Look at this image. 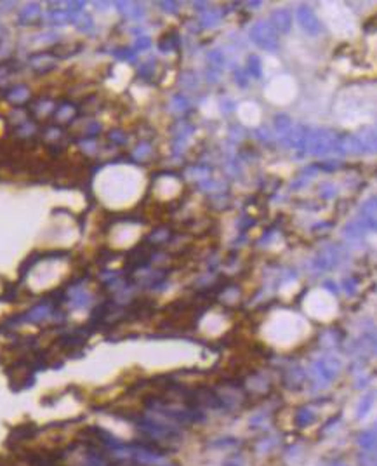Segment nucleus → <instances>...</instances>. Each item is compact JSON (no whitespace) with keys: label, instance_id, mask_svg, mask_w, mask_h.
Instances as JSON below:
<instances>
[{"label":"nucleus","instance_id":"obj_2","mask_svg":"<svg viewBox=\"0 0 377 466\" xmlns=\"http://www.w3.org/2000/svg\"><path fill=\"white\" fill-rule=\"evenodd\" d=\"M251 40L257 47L264 51H277L278 49V35L277 30L271 26L268 21H259L251 28Z\"/></svg>","mask_w":377,"mask_h":466},{"label":"nucleus","instance_id":"obj_3","mask_svg":"<svg viewBox=\"0 0 377 466\" xmlns=\"http://www.w3.org/2000/svg\"><path fill=\"white\" fill-rule=\"evenodd\" d=\"M296 17H297V23L306 33H309L311 37H317V35L322 33L323 26L320 23V19L317 17V14L313 12V9H309L308 6H301L297 7L296 11Z\"/></svg>","mask_w":377,"mask_h":466},{"label":"nucleus","instance_id":"obj_9","mask_svg":"<svg viewBox=\"0 0 377 466\" xmlns=\"http://www.w3.org/2000/svg\"><path fill=\"white\" fill-rule=\"evenodd\" d=\"M38 16H40V7H38L37 4H30V6L23 7V11H21V14H19V19L23 21V23H32V21L37 19Z\"/></svg>","mask_w":377,"mask_h":466},{"label":"nucleus","instance_id":"obj_6","mask_svg":"<svg viewBox=\"0 0 377 466\" xmlns=\"http://www.w3.org/2000/svg\"><path fill=\"white\" fill-rule=\"evenodd\" d=\"M271 26L282 33H287L292 26V14L287 9H280L271 14Z\"/></svg>","mask_w":377,"mask_h":466},{"label":"nucleus","instance_id":"obj_8","mask_svg":"<svg viewBox=\"0 0 377 466\" xmlns=\"http://www.w3.org/2000/svg\"><path fill=\"white\" fill-rule=\"evenodd\" d=\"M337 249L334 245H328L322 250V252L318 254V258L315 259V265H318V268L322 270V268H327V266H332L334 263L337 261Z\"/></svg>","mask_w":377,"mask_h":466},{"label":"nucleus","instance_id":"obj_12","mask_svg":"<svg viewBox=\"0 0 377 466\" xmlns=\"http://www.w3.org/2000/svg\"><path fill=\"white\" fill-rule=\"evenodd\" d=\"M249 72H251L256 78H261L262 72H261V63H259V58H257V56H251V58H249Z\"/></svg>","mask_w":377,"mask_h":466},{"label":"nucleus","instance_id":"obj_13","mask_svg":"<svg viewBox=\"0 0 377 466\" xmlns=\"http://www.w3.org/2000/svg\"><path fill=\"white\" fill-rule=\"evenodd\" d=\"M150 46H151L150 37H139L138 40H136V51H144V49H148Z\"/></svg>","mask_w":377,"mask_h":466},{"label":"nucleus","instance_id":"obj_5","mask_svg":"<svg viewBox=\"0 0 377 466\" xmlns=\"http://www.w3.org/2000/svg\"><path fill=\"white\" fill-rule=\"evenodd\" d=\"M52 315V306L49 303H42V305H37L33 306L30 311H26V313L21 316V320H25V322H32V324H40L43 320H47L49 316Z\"/></svg>","mask_w":377,"mask_h":466},{"label":"nucleus","instance_id":"obj_10","mask_svg":"<svg viewBox=\"0 0 377 466\" xmlns=\"http://www.w3.org/2000/svg\"><path fill=\"white\" fill-rule=\"evenodd\" d=\"M365 231H367V228L363 226V223L360 219H357V221L349 223V225L346 226V235L351 237V239H358V237H362Z\"/></svg>","mask_w":377,"mask_h":466},{"label":"nucleus","instance_id":"obj_15","mask_svg":"<svg viewBox=\"0 0 377 466\" xmlns=\"http://www.w3.org/2000/svg\"><path fill=\"white\" fill-rule=\"evenodd\" d=\"M162 6H164V9H165V11H172V12H174V11H176V4H170V2H164V4H162Z\"/></svg>","mask_w":377,"mask_h":466},{"label":"nucleus","instance_id":"obj_1","mask_svg":"<svg viewBox=\"0 0 377 466\" xmlns=\"http://www.w3.org/2000/svg\"><path fill=\"white\" fill-rule=\"evenodd\" d=\"M337 138H339V133H334V131L308 129L304 143H302V150L311 155H325V153L336 152Z\"/></svg>","mask_w":377,"mask_h":466},{"label":"nucleus","instance_id":"obj_4","mask_svg":"<svg viewBox=\"0 0 377 466\" xmlns=\"http://www.w3.org/2000/svg\"><path fill=\"white\" fill-rule=\"evenodd\" d=\"M360 221L367 230L377 231V197L369 199L360 209Z\"/></svg>","mask_w":377,"mask_h":466},{"label":"nucleus","instance_id":"obj_14","mask_svg":"<svg viewBox=\"0 0 377 466\" xmlns=\"http://www.w3.org/2000/svg\"><path fill=\"white\" fill-rule=\"evenodd\" d=\"M89 28H93V19H91L89 16H85L84 23H78V30H80V32H87Z\"/></svg>","mask_w":377,"mask_h":466},{"label":"nucleus","instance_id":"obj_11","mask_svg":"<svg viewBox=\"0 0 377 466\" xmlns=\"http://www.w3.org/2000/svg\"><path fill=\"white\" fill-rule=\"evenodd\" d=\"M28 94H30L28 89L19 86V87H16V89L12 91L11 94H9V99H11L12 103H23V101L28 98Z\"/></svg>","mask_w":377,"mask_h":466},{"label":"nucleus","instance_id":"obj_16","mask_svg":"<svg viewBox=\"0 0 377 466\" xmlns=\"http://www.w3.org/2000/svg\"><path fill=\"white\" fill-rule=\"evenodd\" d=\"M112 139H115V141H118V143H124L125 141V138H124V136H120V134H112Z\"/></svg>","mask_w":377,"mask_h":466},{"label":"nucleus","instance_id":"obj_7","mask_svg":"<svg viewBox=\"0 0 377 466\" xmlns=\"http://www.w3.org/2000/svg\"><path fill=\"white\" fill-rule=\"evenodd\" d=\"M357 136L362 143L363 153H377V131L365 129Z\"/></svg>","mask_w":377,"mask_h":466}]
</instances>
